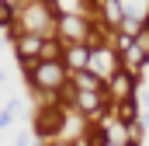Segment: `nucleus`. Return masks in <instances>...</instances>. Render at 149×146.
<instances>
[{
    "mask_svg": "<svg viewBox=\"0 0 149 146\" xmlns=\"http://www.w3.org/2000/svg\"><path fill=\"white\" fill-rule=\"evenodd\" d=\"M63 80H66V66L63 63H38V70L31 73V87L52 91V94L63 87Z\"/></svg>",
    "mask_w": 149,
    "mask_h": 146,
    "instance_id": "1",
    "label": "nucleus"
},
{
    "mask_svg": "<svg viewBox=\"0 0 149 146\" xmlns=\"http://www.w3.org/2000/svg\"><path fill=\"white\" fill-rule=\"evenodd\" d=\"M63 122H66V111L59 108V105H56V108H42L38 118H35V132L49 139V136H56V132L63 129Z\"/></svg>",
    "mask_w": 149,
    "mask_h": 146,
    "instance_id": "2",
    "label": "nucleus"
},
{
    "mask_svg": "<svg viewBox=\"0 0 149 146\" xmlns=\"http://www.w3.org/2000/svg\"><path fill=\"white\" fill-rule=\"evenodd\" d=\"M87 63H90V49H87L83 42H73L70 49H63V66H70V70H87Z\"/></svg>",
    "mask_w": 149,
    "mask_h": 146,
    "instance_id": "3",
    "label": "nucleus"
},
{
    "mask_svg": "<svg viewBox=\"0 0 149 146\" xmlns=\"http://www.w3.org/2000/svg\"><path fill=\"white\" fill-rule=\"evenodd\" d=\"M59 28H63V35L73 38V42H83V35H87V25L76 14H59Z\"/></svg>",
    "mask_w": 149,
    "mask_h": 146,
    "instance_id": "4",
    "label": "nucleus"
},
{
    "mask_svg": "<svg viewBox=\"0 0 149 146\" xmlns=\"http://www.w3.org/2000/svg\"><path fill=\"white\" fill-rule=\"evenodd\" d=\"M76 91H90V94H104V84L94 70H76Z\"/></svg>",
    "mask_w": 149,
    "mask_h": 146,
    "instance_id": "5",
    "label": "nucleus"
},
{
    "mask_svg": "<svg viewBox=\"0 0 149 146\" xmlns=\"http://www.w3.org/2000/svg\"><path fill=\"white\" fill-rule=\"evenodd\" d=\"M14 49H17V56H38V49H42V35H17L14 38Z\"/></svg>",
    "mask_w": 149,
    "mask_h": 146,
    "instance_id": "6",
    "label": "nucleus"
},
{
    "mask_svg": "<svg viewBox=\"0 0 149 146\" xmlns=\"http://www.w3.org/2000/svg\"><path fill=\"white\" fill-rule=\"evenodd\" d=\"M114 91H118V94H125V98H132V73H114V84H111Z\"/></svg>",
    "mask_w": 149,
    "mask_h": 146,
    "instance_id": "7",
    "label": "nucleus"
},
{
    "mask_svg": "<svg viewBox=\"0 0 149 146\" xmlns=\"http://www.w3.org/2000/svg\"><path fill=\"white\" fill-rule=\"evenodd\" d=\"M118 118H121L125 125H135V101H132V98H125V101H121V108H118Z\"/></svg>",
    "mask_w": 149,
    "mask_h": 146,
    "instance_id": "8",
    "label": "nucleus"
},
{
    "mask_svg": "<svg viewBox=\"0 0 149 146\" xmlns=\"http://www.w3.org/2000/svg\"><path fill=\"white\" fill-rule=\"evenodd\" d=\"M10 25H14V11L0 4V28H10Z\"/></svg>",
    "mask_w": 149,
    "mask_h": 146,
    "instance_id": "9",
    "label": "nucleus"
},
{
    "mask_svg": "<svg viewBox=\"0 0 149 146\" xmlns=\"http://www.w3.org/2000/svg\"><path fill=\"white\" fill-rule=\"evenodd\" d=\"M10 118H14L10 111H0V129H3V125H10Z\"/></svg>",
    "mask_w": 149,
    "mask_h": 146,
    "instance_id": "10",
    "label": "nucleus"
},
{
    "mask_svg": "<svg viewBox=\"0 0 149 146\" xmlns=\"http://www.w3.org/2000/svg\"><path fill=\"white\" fill-rule=\"evenodd\" d=\"M0 4H3V7H10V11H14V7H17V4H21V0H0Z\"/></svg>",
    "mask_w": 149,
    "mask_h": 146,
    "instance_id": "11",
    "label": "nucleus"
},
{
    "mask_svg": "<svg viewBox=\"0 0 149 146\" xmlns=\"http://www.w3.org/2000/svg\"><path fill=\"white\" fill-rule=\"evenodd\" d=\"M49 146H73V143H49Z\"/></svg>",
    "mask_w": 149,
    "mask_h": 146,
    "instance_id": "12",
    "label": "nucleus"
}]
</instances>
